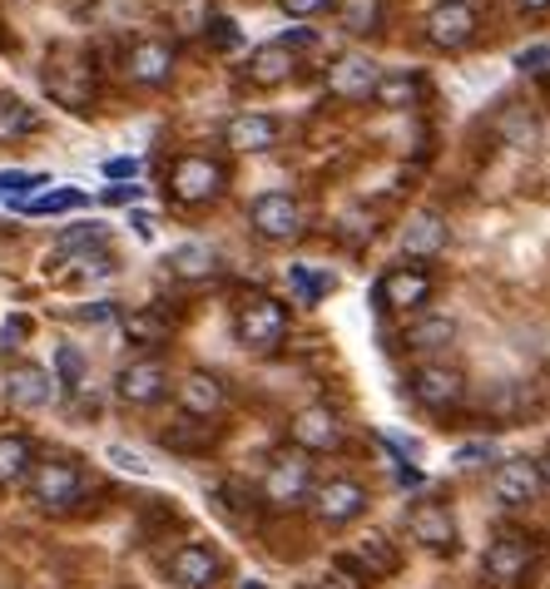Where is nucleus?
I'll return each mask as SVG.
<instances>
[{
	"label": "nucleus",
	"instance_id": "nucleus-1",
	"mask_svg": "<svg viewBox=\"0 0 550 589\" xmlns=\"http://www.w3.org/2000/svg\"><path fill=\"white\" fill-rule=\"evenodd\" d=\"M234 337L249 352H273L288 337V302L278 298H243L234 312Z\"/></svg>",
	"mask_w": 550,
	"mask_h": 589
},
{
	"label": "nucleus",
	"instance_id": "nucleus-2",
	"mask_svg": "<svg viewBox=\"0 0 550 589\" xmlns=\"http://www.w3.org/2000/svg\"><path fill=\"white\" fill-rule=\"evenodd\" d=\"M224 189H228V169L218 159H208V154H183V159H174L169 193L179 199V204H189V208L214 204Z\"/></svg>",
	"mask_w": 550,
	"mask_h": 589
},
{
	"label": "nucleus",
	"instance_id": "nucleus-3",
	"mask_svg": "<svg viewBox=\"0 0 550 589\" xmlns=\"http://www.w3.org/2000/svg\"><path fill=\"white\" fill-rule=\"evenodd\" d=\"M421 31H427V40H432L437 50L456 55V50H466V45L476 40V31H481V11H476L471 0H437L432 11H427V21H421Z\"/></svg>",
	"mask_w": 550,
	"mask_h": 589
},
{
	"label": "nucleus",
	"instance_id": "nucleus-4",
	"mask_svg": "<svg viewBox=\"0 0 550 589\" xmlns=\"http://www.w3.org/2000/svg\"><path fill=\"white\" fill-rule=\"evenodd\" d=\"M432 292H437V283L427 268H387L378 278V288H372V298H378L382 312H397V317L411 312V317H417V312L432 302Z\"/></svg>",
	"mask_w": 550,
	"mask_h": 589
},
{
	"label": "nucleus",
	"instance_id": "nucleus-5",
	"mask_svg": "<svg viewBox=\"0 0 550 589\" xmlns=\"http://www.w3.org/2000/svg\"><path fill=\"white\" fill-rule=\"evenodd\" d=\"M85 495V471L75 461H40L31 471V501L40 510H70Z\"/></svg>",
	"mask_w": 550,
	"mask_h": 589
},
{
	"label": "nucleus",
	"instance_id": "nucleus-6",
	"mask_svg": "<svg viewBox=\"0 0 550 589\" xmlns=\"http://www.w3.org/2000/svg\"><path fill=\"white\" fill-rule=\"evenodd\" d=\"M308 491H313V471H308V461H302L298 450H283V456H273L268 471H263V501L273 505V510H292V505L308 501Z\"/></svg>",
	"mask_w": 550,
	"mask_h": 589
},
{
	"label": "nucleus",
	"instance_id": "nucleus-7",
	"mask_svg": "<svg viewBox=\"0 0 550 589\" xmlns=\"http://www.w3.org/2000/svg\"><path fill=\"white\" fill-rule=\"evenodd\" d=\"M249 224L268 243H292L302 233V204L292 193H259L249 204Z\"/></svg>",
	"mask_w": 550,
	"mask_h": 589
},
{
	"label": "nucleus",
	"instance_id": "nucleus-8",
	"mask_svg": "<svg viewBox=\"0 0 550 589\" xmlns=\"http://www.w3.org/2000/svg\"><path fill=\"white\" fill-rule=\"evenodd\" d=\"M411 397L427 411H456L466 401V372L446 362H427L411 372Z\"/></svg>",
	"mask_w": 550,
	"mask_h": 589
},
{
	"label": "nucleus",
	"instance_id": "nucleus-9",
	"mask_svg": "<svg viewBox=\"0 0 550 589\" xmlns=\"http://www.w3.org/2000/svg\"><path fill=\"white\" fill-rule=\"evenodd\" d=\"M115 392L124 407H154V401L169 397V372H164L159 357H134V362L119 366Z\"/></svg>",
	"mask_w": 550,
	"mask_h": 589
},
{
	"label": "nucleus",
	"instance_id": "nucleus-10",
	"mask_svg": "<svg viewBox=\"0 0 550 589\" xmlns=\"http://www.w3.org/2000/svg\"><path fill=\"white\" fill-rule=\"evenodd\" d=\"M308 501H313V515L323 520V526H352L357 515L367 510V491L352 481V476H333V481L313 485Z\"/></svg>",
	"mask_w": 550,
	"mask_h": 589
},
{
	"label": "nucleus",
	"instance_id": "nucleus-11",
	"mask_svg": "<svg viewBox=\"0 0 550 589\" xmlns=\"http://www.w3.org/2000/svg\"><path fill=\"white\" fill-rule=\"evenodd\" d=\"M343 421H337V411L327 407H302L298 417L288 421V441L302 450V456H327V450L343 446Z\"/></svg>",
	"mask_w": 550,
	"mask_h": 589
},
{
	"label": "nucleus",
	"instance_id": "nucleus-12",
	"mask_svg": "<svg viewBox=\"0 0 550 589\" xmlns=\"http://www.w3.org/2000/svg\"><path fill=\"white\" fill-rule=\"evenodd\" d=\"M378 80H382V64L367 60V55H337L323 70V85L333 99H372Z\"/></svg>",
	"mask_w": 550,
	"mask_h": 589
},
{
	"label": "nucleus",
	"instance_id": "nucleus-13",
	"mask_svg": "<svg viewBox=\"0 0 550 589\" xmlns=\"http://www.w3.org/2000/svg\"><path fill=\"white\" fill-rule=\"evenodd\" d=\"M174 64H179V55H174L169 40H134L130 50H124V75H130L134 85H144V89L169 85Z\"/></svg>",
	"mask_w": 550,
	"mask_h": 589
},
{
	"label": "nucleus",
	"instance_id": "nucleus-14",
	"mask_svg": "<svg viewBox=\"0 0 550 589\" xmlns=\"http://www.w3.org/2000/svg\"><path fill=\"white\" fill-rule=\"evenodd\" d=\"M45 89H50L55 105H65V109H89L95 105V70H89L85 60H50L45 64Z\"/></svg>",
	"mask_w": 550,
	"mask_h": 589
},
{
	"label": "nucleus",
	"instance_id": "nucleus-15",
	"mask_svg": "<svg viewBox=\"0 0 550 589\" xmlns=\"http://www.w3.org/2000/svg\"><path fill=\"white\" fill-rule=\"evenodd\" d=\"M491 491H497L501 505H511V510H526V505H536V495L546 491V485H540L536 461H526V456H506V461H497Z\"/></svg>",
	"mask_w": 550,
	"mask_h": 589
},
{
	"label": "nucleus",
	"instance_id": "nucleus-16",
	"mask_svg": "<svg viewBox=\"0 0 550 589\" xmlns=\"http://www.w3.org/2000/svg\"><path fill=\"white\" fill-rule=\"evenodd\" d=\"M337 565H343L347 575H357V579H367V585H372V579H392V575H397V569H402V550L392 545L387 536H378V530H372V536L357 540V550H352V555H343Z\"/></svg>",
	"mask_w": 550,
	"mask_h": 589
},
{
	"label": "nucleus",
	"instance_id": "nucleus-17",
	"mask_svg": "<svg viewBox=\"0 0 550 589\" xmlns=\"http://www.w3.org/2000/svg\"><path fill=\"white\" fill-rule=\"evenodd\" d=\"M407 536L427 550H456V520L442 501H417L407 510Z\"/></svg>",
	"mask_w": 550,
	"mask_h": 589
},
{
	"label": "nucleus",
	"instance_id": "nucleus-18",
	"mask_svg": "<svg viewBox=\"0 0 550 589\" xmlns=\"http://www.w3.org/2000/svg\"><path fill=\"white\" fill-rule=\"evenodd\" d=\"M218 575H224V560L208 545H179L169 555V585L174 589H208Z\"/></svg>",
	"mask_w": 550,
	"mask_h": 589
},
{
	"label": "nucleus",
	"instance_id": "nucleus-19",
	"mask_svg": "<svg viewBox=\"0 0 550 589\" xmlns=\"http://www.w3.org/2000/svg\"><path fill=\"white\" fill-rule=\"evenodd\" d=\"M278 119L273 115H259V109H243V115H234L224 124V144L238 154H268L273 144H278Z\"/></svg>",
	"mask_w": 550,
	"mask_h": 589
},
{
	"label": "nucleus",
	"instance_id": "nucleus-20",
	"mask_svg": "<svg viewBox=\"0 0 550 589\" xmlns=\"http://www.w3.org/2000/svg\"><path fill=\"white\" fill-rule=\"evenodd\" d=\"M298 75V55L288 50V45H259V50L249 55V64H243V80L249 85H259V89H278V85H288V80Z\"/></svg>",
	"mask_w": 550,
	"mask_h": 589
},
{
	"label": "nucleus",
	"instance_id": "nucleus-21",
	"mask_svg": "<svg viewBox=\"0 0 550 589\" xmlns=\"http://www.w3.org/2000/svg\"><path fill=\"white\" fill-rule=\"evenodd\" d=\"M224 401H228V392H224V382H218L214 372H189L179 382V411L183 417L214 421L218 411H224Z\"/></svg>",
	"mask_w": 550,
	"mask_h": 589
},
{
	"label": "nucleus",
	"instance_id": "nucleus-22",
	"mask_svg": "<svg viewBox=\"0 0 550 589\" xmlns=\"http://www.w3.org/2000/svg\"><path fill=\"white\" fill-rule=\"evenodd\" d=\"M5 397L21 411H40V407H50V397H55V376L35 362H15L11 372H5Z\"/></svg>",
	"mask_w": 550,
	"mask_h": 589
},
{
	"label": "nucleus",
	"instance_id": "nucleus-23",
	"mask_svg": "<svg viewBox=\"0 0 550 589\" xmlns=\"http://www.w3.org/2000/svg\"><path fill=\"white\" fill-rule=\"evenodd\" d=\"M446 218L437 214V208H421V214L407 218V228H402V253L407 257H437L446 248Z\"/></svg>",
	"mask_w": 550,
	"mask_h": 589
},
{
	"label": "nucleus",
	"instance_id": "nucleus-24",
	"mask_svg": "<svg viewBox=\"0 0 550 589\" xmlns=\"http://www.w3.org/2000/svg\"><path fill=\"white\" fill-rule=\"evenodd\" d=\"M536 565V550L526 540H497V545H486V575L497 579V585H521Z\"/></svg>",
	"mask_w": 550,
	"mask_h": 589
},
{
	"label": "nucleus",
	"instance_id": "nucleus-25",
	"mask_svg": "<svg viewBox=\"0 0 550 589\" xmlns=\"http://www.w3.org/2000/svg\"><path fill=\"white\" fill-rule=\"evenodd\" d=\"M382 109H417L427 99V75L421 70H382L378 89H372Z\"/></svg>",
	"mask_w": 550,
	"mask_h": 589
},
{
	"label": "nucleus",
	"instance_id": "nucleus-26",
	"mask_svg": "<svg viewBox=\"0 0 550 589\" xmlns=\"http://www.w3.org/2000/svg\"><path fill=\"white\" fill-rule=\"evenodd\" d=\"M333 11L347 40H372V35H382V21H387V0H337Z\"/></svg>",
	"mask_w": 550,
	"mask_h": 589
},
{
	"label": "nucleus",
	"instance_id": "nucleus-27",
	"mask_svg": "<svg viewBox=\"0 0 550 589\" xmlns=\"http://www.w3.org/2000/svg\"><path fill=\"white\" fill-rule=\"evenodd\" d=\"M452 337H456V322L446 317V312H417V322L407 327L402 347H411V352H437V347H452Z\"/></svg>",
	"mask_w": 550,
	"mask_h": 589
},
{
	"label": "nucleus",
	"instance_id": "nucleus-28",
	"mask_svg": "<svg viewBox=\"0 0 550 589\" xmlns=\"http://www.w3.org/2000/svg\"><path fill=\"white\" fill-rule=\"evenodd\" d=\"M164 268H169L174 278H183V283H204V278H214L218 273V253L208 243H179Z\"/></svg>",
	"mask_w": 550,
	"mask_h": 589
},
{
	"label": "nucleus",
	"instance_id": "nucleus-29",
	"mask_svg": "<svg viewBox=\"0 0 550 589\" xmlns=\"http://www.w3.org/2000/svg\"><path fill=\"white\" fill-rule=\"evenodd\" d=\"M497 140L506 144V149H530V144L540 140V124H536V115H530V105H501Z\"/></svg>",
	"mask_w": 550,
	"mask_h": 589
},
{
	"label": "nucleus",
	"instance_id": "nucleus-30",
	"mask_svg": "<svg viewBox=\"0 0 550 589\" xmlns=\"http://www.w3.org/2000/svg\"><path fill=\"white\" fill-rule=\"evenodd\" d=\"M124 337H130L134 347H164L174 337V322L164 317L159 308H134L130 317H124Z\"/></svg>",
	"mask_w": 550,
	"mask_h": 589
},
{
	"label": "nucleus",
	"instance_id": "nucleus-31",
	"mask_svg": "<svg viewBox=\"0 0 550 589\" xmlns=\"http://www.w3.org/2000/svg\"><path fill=\"white\" fill-rule=\"evenodd\" d=\"M35 466V446L31 436H0V485H11V481H25Z\"/></svg>",
	"mask_w": 550,
	"mask_h": 589
},
{
	"label": "nucleus",
	"instance_id": "nucleus-32",
	"mask_svg": "<svg viewBox=\"0 0 550 589\" xmlns=\"http://www.w3.org/2000/svg\"><path fill=\"white\" fill-rule=\"evenodd\" d=\"M21 214H70V208H85V189H50V193H35V199H25V204H15Z\"/></svg>",
	"mask_w": 550,
	"mask_h": 589
},
{
	"label": "nucleus",
	"instance_id": "nucleus-33",
	"mask_svg": "<svg viewBox=\"0 0 550 589\" xmlns=\"http://www.w3.org/2000/svg\"><path fill=\"white\" fill-rule=\"evenodd\" d=\"M208 441H214V426H204V421H194V417L174 421V426L164 431V446L169 450H208Z\"/></svg>",
	"mask_w": 550,
	"mask_h": 589
},
{
	"label": "nucleus",
	"instance_id": "nucleus-34",
	"mask_svg": "<svg viewBox=\"0 0 550 589\" xmlns=\"http://www.w3.org/2000/svg\"><path fill=\"white\" fill-rule=\"evenodd\" d=\"M288 283H292V298H298V302H318L323 292H333V278L318 273V268H308V263L288 268Z\"/></svg>",
	"mask_w": 550,
	"mask_h": 589
},
{
	"label": "nucleus",
	"instance_id": "nucleus-35",
	"mask_svg": "<svg viewBox=\"0 0 550 589\" xmlns=\"http://www.w3.org/2000/svg\"><path fill=\"white\" fill-rule=\"evenodd\" d=\"M89 248H105V228H99V224H80L75 233H60V238H55V257L89 253Z\"/></svg>",
	"mask_w": 550,
	"mask_h": 589
},
{
	"label": "nucleus",
	"instance_id": "nucleus-36",
	"mask_svg": "<svg viewBox=\"0 0 550 589\" xmlns=\"http://www.w3.org/2000/svg\"><path fill=\"white\" fill-rule=\"evenodd\" d=\"M45 173H25V169H0V199L11 204H25V189H45Z\"/></svg>",
	"mask_w": 550,
	"mask_h": 589
},
{
	"label": "nucleus",
	"instance_id": "nucleus-37",
	"mask_svg": "<svg viewBox=\"0 0 550 589\" xmlns=\"http://www.w3.org/2000/svg\"><path fill=\"white\" fill-rule=\"evenodd\" d=\"M55 372H60V382L75 392V386L85 382V357H80V347H60V352H55Z\"/></svg>",
	"mask_w": 550,
	"mask_h": 589
},
{
	"label": "nucleus",
	"instance_id": "nucleus-38",
	"mask_svg": "<svg viewBox=\"0 0 550 589\" xmlns=\"http://www.w3.org/2000/svg\"><path fill=\"white\" fill-rule=\"evenodd\" d=\"M208 45H214V50H238V45H243V35H238V25L228 21V15H208Z\"/></svg>",
	"mask_w": 550,
	"mask_h": 589
},
{
	"label": "nucleus",
	"instance_id": "nucleus-39",
	"mask_svg": "<svg viewBox=\"0 0 550 589\" xmlns=\"http://www.w3.org/2000/svg\"><path fill=\"white\" fill-rule=\"evenodd\" d=\"M497 461V446L491 441H466L462 450H456V466H466V471H481V466Z\"/></svg>",
	"mask_w": 550,
	"mask_h": 589
},
{
	"label": "nucleus",
	"instance_id": "nucleus-40",
	"mask_svg": "<svg viewBox=\"0 0 550 589\" xmlns=\"http://www.w3.org/2000/svg\"><path fill=\"white\" fill-rule=\"evenodd\" d=\"M521 70V75H546L550 70V45H526V50H516V60H511Z\"/></svg>",
	"mask_w": 550,
	"mask_h": 589
},
{
	"label": "nucleus",
	"instance_id": "nucleus-41",
	"mask_svg": "<svg viewBox=\"0 0 550 589\" xmlns=\"http://www.w3.org/2000/svg\"><path fill=\"white\" fill-rule=\"evenodd\" d=\"M105 456H109V466H119V471H130V476H150L144 456H140V450H130V446H109Z\"/></svg>",
	"mask_w": 550,
	"mask_h": 589
},
{
	"label": "nucleus",
	"instance_id": "nucleus-42",
	"mask_svg": "<svg viewBox=\"0 0 550 589\" xmlns=\"http://www.w3.org/2000/svg\"><path fill=\"white\" fill-rule=\"evenodd\" d=\"M5 129H15V134H25V129H40V115H31L21 99H5Z\"/></svg>",
	"mask_w": 550,
	"mask_h": 589
},
{
	"label": "nucleus",
	"instance_id": "nucleus-43",
	"mask_svg": "<svg viewBox=\"0 0 550 589\" xmlns=\"http://www.w3.org/2000/svg\"><path fill=\"white\" fill-rule=\"evenodd\" d=\"M288 15H298V21H313V15H323V11H333L337 0H278Z\"/></svg>",
	"mask_w": 550,
	"mask_h": 589
},
{
	"label": "nucleus",
	"instance_id": "nucleus-44",
	"mask_svg": "<svg viewBox=\"0 0 550 589\" xmlns=\"http://www.w3.org/2000/svg\"><path fill=\"white\" fill-rule=\"evenodd\" d=\"M25 337H31V317H5V327H0V347L11 352V347H21Z\"/></svg>",
	"mask_w": 550,
	"mask_h": 589
},
{
	"label": "nucleus",
	"instance_id": "nucleus-45",
	"mask_svg": "<svg viewBox=\"0 0 550 589\" xmlns=\"http://www.w3.org/2000/svg\"><path fill=\"white\" fill-rule=\"evenodd\" d=\"M140 183H115V189H105V204H140Z\"/></svg>",
	"mask_w": 550,
	"mask_h": 589
},
{
	"label": "nucleus",
	"instance_id": "nucleus-46",
	"mask_svg": "<svg viewBox=\"0 0 550 589\" xmlns=\"http://www.w3.org/2000/svg\"><path fill=\"white\" fill-rule=\"evenodd\" d=\"M134 159H105V179H134Z\"/></svg>",
	"mask_w": 550,
	"mask_h": 589
},
{
	"label": "nucleus",
	"instance_id": "nucleus-47",
	"mask_svg": "<svg viewBox=\"0 0 550 589\" xmlns=\"http://www.w3.org/2000/svg\"><path fill=\"white\" fill-rule=\"evenodd\" d=\"M85 322H105V317H115V302H95L89 312H80Z\"/></svg>",
	"mask_w": 550,
	"mask_h": 589
},
{
	"label": "nucleus",
	"instance_id": "nucleus-48",
	"mask_svg": "<svg viewBox=\"0 0 550 589\" xmlns=\"http://www.w3.org/2000/svg\"><path fill=\"white\" fill-rule=\"evenodd\" d=\"M134 233H140V238H154V218H150V214H134Z\"/></svg>",
	"mask_w": 550,
	"mask_h": 589
},
{
	"label": "nucleus",
	"instance_id": "nucleus-49",
	"mask_svg": "<svg viewBox=\"0 0 550 589\" xmlns=\"http://www.w3.org/2000/svg\"><path fill=\"white\" fill-rule=\"evenodd\" d=\"M516 5H521V11H530V15H536V11H550V0H516Z\"/></svg>",
	"mask_w": 550,
	"mask_h": 589
},
{
	"label": "nucleus",
	"instance_id": "nucleus-50",
	"mask_svg": "<svg viewBox=\"0 0 550 589\" xmlns=\"http://www.w3.org/2000/svg\"><path fill=\"white\" fill-rule=\"evenodd\" d=\"M536 471H540V485H550V450H546V456H540V461H536Z\"/></svg>",
	"mask_w": 550,
	"mask_h": 589
},
{
	"label": "nucleus",
	"instance_id": "nucleus-51",
	"mask_svg": "<svg viewBox=\"0 0 550 589\" xmlns=\"http://www.w3.org/2000/svg\"><path fill=\"white\" fill-rule=\"evenodd\" d=\"M302 589H347V585H337V579H308Z\"/></svg>",
	"mask_w": 550,
	"mask_h": 589
},
{
	"label": "nucleus",
	"instance_id": "nucleus-52",
	"mask_svg": "<svg viewBox=\"0 0 550 589\" xmlns=\"http://www.w3.org/2000/svg\"><path fill=\"white\" fill-rule=\"evenodd\" d=\"M546 95H550V70H546Z\"/></svg>",
	"mask_w": 550,
	"mask_h": 589
}]
</instances>
